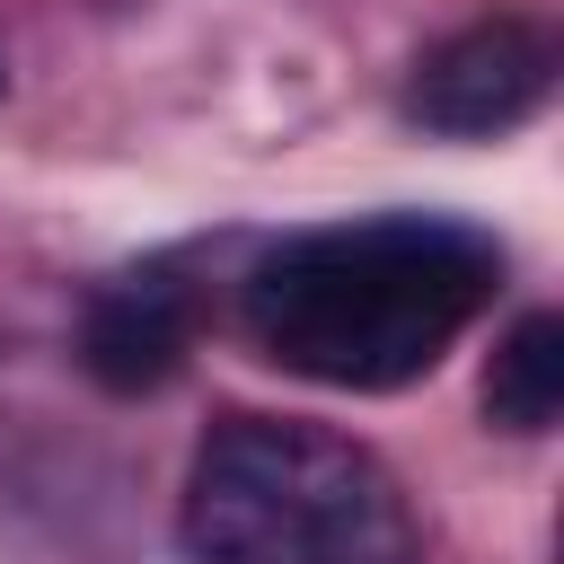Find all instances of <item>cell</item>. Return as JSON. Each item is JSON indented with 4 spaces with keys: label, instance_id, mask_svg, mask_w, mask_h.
<instances>
[{
    "label": "cell",
    "instance_id": "obj_6",
    "mask_svg": "<svg viewBox=\"0 0 564 564\" xmlns=\"http://www.w3.org/2000/svg\"><path fill=\"white\" fill-rule=\"evenodd\" d=\"M0 88H9V62H0Z\"/></svg>",
    "mask_w": 564,
    "mask_h": 564
},
{
    "label": "cell",
    "instance_id": "obj_1",
    "mask_svg": "<svg viewBox=\"0 0 564 564\" xmlns=\"http://www.w3.org/2000/svg\"><path fill=\"white\" fill-rule=\"evenodd\" d=\"M502 238L449 212H361L256 256L238 291L247 344L344 397H388L441 370V352L494 308Z\"/></svg>",
    "mask_w": 564,
    "mask_h": 564
},
{
    "label": "cell",
    "instance_id": "obj_5",
    "mask_svg": "<svg viewBox=\"0 0 564 564\" xmlns=\"http://www.w3.org/2000/svg\"><path fill=\"white\" fill-rule=\"evenodd\" d=\"M555 414H564V317L529 308L485 361V423L538 441V432H555Z\"/></svg>",
    "mask_w": 564,
    "mask_h": 564
},
{
    "label": "cell",
    "instance_id": "obj_4",
    "mask_svg": "<svg viewBox=\"0 0 564 564\" xmlns=\"http://www.w3.org/2000/svg\"><path fill=\"white\" fill-rule=\"evenodd\" d=\"M194 326H203V291L176 273V264H141L123 282H106L79 317V361L97 388L115 397H141V388H167L194 352Z\"/></svg>",
    "mask_w": 564,
    "mask_h": 564
},
{
    "label": "cell",
    "instance_id": "obj_3",
    "mask_svg": "<svg viewBox=\"0 0 564 564\" xmlns=\"http://www.w3.org/2000/svg\"><path fill=\"white\" fill-rule=\"evenodd\" d=\"M555 88V35L538 18H476L405 70V123L432 141H494Z\"/></svg>",
    "mask_w": 564,
    "mask_h": 564
},
{
    "label": "cell",
    "instance_id": "obj_2",
    "mask_svg": "<svg viewBox=\"0 0 564 564\" xmlns=\"http://www.w3.org/2000/svg\"><path fill=\"white\" fill-rule=\"evenodd\" d=\"M185 564H423V520L379 449L300 414H220L176 502Z\"/></svg>",
    "mask_w": 564,
    "mask_h": 564
}]
</instances>
